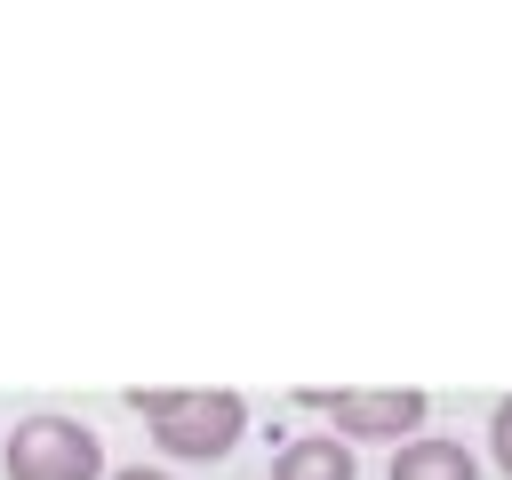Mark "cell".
I'll return each instance as SVG.
<instances>
[{
  "mask_svg": "<svg viewBox=\"0 0 512 480\" xmlns=\"http://www.w3.org/2000/svg\"><path fill=\"white\" fill-rule=\"evenodd\" d=\"M104 480H168L160 464H128V472H104Z\"/></svg>",
  "mask_w": 512,
  "mask_h": 480,
  "instance_id": "52a82bcc",
  "label": "cell"
},
{
  "mask_svg": "<svg viewBox=\"0 0 512 480\" xmlns=\"http://www.w3.org/2000/svg\"><path fill=\"white\" fill-rule=\"evenodd\" d=\"M8 480H104V440L80 416H16L8 448H0Z\"/></svg>",
  "mask_w": 512,
  "mask_h": 480,
  "instance_id": "7a4b0ae2",
  "label": "cell"
},
{
  "mask_svg": "<svg viewBox=\"0 0 512 480\" xmlns=\"http://www.w3.org/2000/svg\"><path fill=\"white\" fill-rule=\"evenodd\" d=\"M488 448H496V464H504V480H512V392H504L496 416H488Z\"/></svg>",
  "mask_w": 512,
  "mask_h": 480,
  "instance_id": "8992f818",
  "label": "cell"
},
{
  "mask_svg": "<svg viewBox=\"0 0 512 480\" xmlns=\"http://www.w3.org/2000/svg\"><path fill=\"white\" fill-rule=\"evenodd\" d=\"M296 408H320L344 440H416V424L432 416L424 392H352V384H296Z\"/></svg>",
  "mask_w": 512,
  "mask_h": 480,
  "instance_id": "3957f363",
  "label": "cell"
},
{
  "mask_svg": "<svg viewBox=\"0 0 512 480\" xmlns=\"http://www.w3.org/2000/svg\"><path fill=\"white\" fill-rule=\"evenodd\" d=\"M128 408L144 416L160 456H184V464H216L248 432V400L240 392H160V384H144V392H128Z\"/></svg>",
  "mask_w": 512,
  "mask_h": 480,
  "instance_id": "6da1fadb",
  "label": "cell"
},
{
  "mask_svg": "<svg viewBox=\"0 0 512 480\" xmlns=\"http://www.w3.org/2000/svg\"><path fill=\"white\" fill-rule=\"evenodd\" d=\"M272 480H360V472H352V448L336 432H304L272 456Z\"/></svg>",
  "mask_w": 512,
  "mask_h": 480,
  "instance_id": "277c9868",
  "label": "cell"
},
{
  "mask_svg": "<svg viewBox=\"0 0 512 480\" xmlns=\"http://www.w3.org/2000/svg\"><path fill=\"white\" fill-rule=\"evenodd\" d=\"M392 480H480V472H472V456H464L456 440H440V432H416V440H400V456H392Z\"/></svg>",
  "mask_w": 512,
  "mask_h": 480,
  "instance_id": "5b68a950",
  "label": "cell"
}]
</instances>
